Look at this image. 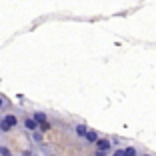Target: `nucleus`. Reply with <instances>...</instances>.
<instances>
[{
    "mask_svg": "<svg viewBox=\"0 0 156 156\" xmlns=\"http://www.w3.org/2000/svg\"><path fill=\"white\" fill-rule=\"evenodd\" d=\"M112 148H114V140L110 136H100L94 144V150H100V152H106V154H110Z\"/></svg>",
    "mask_w": 156,
    "mask_h": 156,
    "instance_id": "obj_1",
    "label": "nucleus"
},
{
    "mask_svg": "<svg viewBox=\"0 0 156 156\" xmlns=\"http://www.w3.org/2000/svg\"><path fill=\"white\" fill-rule=\"evenodd\" d=\"M0 118L4 120V122L8 124L12 130H14V128H20V118L16 116V112H4V114L0 116Z\"/></svg>",
    "mask_w": 156,
    "mask_h": 156,
    "instance_id": "obj_2",
    "label": "nucleus"
},
{
    "mask_svg": "<svg viewBox=\"0 0 156 156\" xmlns=\"http://www.w3.org/2000/svg\"><path fill=\"white\" fill-rule=\"evenodd\" d=\"M20 126H22V128L26 130L28 134H30V132H36V130H38V124L32 120V116H30V114H28V116H22V120H20Z\"/></svg>",
    "mask_w": 156,
    "mask_h": 156,
    "instance_id": "obj_3",
    "label": "nucleus"
},
{
    "mask_svg": "<svg viewBox=\"0 0 156 156\" xmlns=\"http://www.w3.org/2000/svg\"><path fill=\"white\" fill-rule=\"evenodd\" d=\"M100 136H102V134L98 132V130L88 128V130H86V134H84V142H86V144H90V146H94V144H96V140H98Z\"/></svg>",
    "mask_w": 156,
    "mask_h": 156,
    "instance_id": "obj_4",
    "label": "nucleus"
},
{
    "mask_svg": "<svg viewBox=\"0 0 156 156\" xmlns=\"http://www.w3.org/2000/svg\"><path fill=\"white\" fill-rule=\"evenodd\" d=\"M86 130H88V126H86V124H82V122H78V124H74V126H72V134L76 138H80V140H84Z\"/></svg>",
    "mask_w": 156,
    "mask_h": 156,
    "instance_id": "obj_5",
    "label": "nucleus"
},
{
    "mask_svg": "<svg viewBox=\"0 0 156 156\" xmlns=\"http://www.w3.org/2000/svg\"><path fill=\"white\" fill-rule=\"evenodd\" d=\"M30 116H32V120L38 124V126H40V124H44V122H48V114H46L44 110H36V112H32Z\"/></svg>",
    "mask_w": 156,
    "mask_h": 156,
    "instance_id": "obj_6",
    "label": "nucleus"
},
{
    "mask_svg": "<svg viewBox=\"0 0 156 156\" xmlns=\"http://www.w3.org/2000/svg\"><path fill=\"white\" fill-rule=\"evenodd\" d=\"M124 148V156H140V148L134 146V144H128V146H122Z\"/></svg>",
    "mask_w": 156,
    "mask_h": 156,
    "instance_id": "obj_7",
    "label": "nucleus"
},
{
    "mask_svg": "<svg viewBox=\"0 0 156 156\" xmlns=\"http://www.w3.org/2000/svg\"><path fill=\"white\" fill-rule=\"evenodd\" d=\"M8 108H10V100L4 96V94H0V112L8 110Z\"/></svg>",
    "mask_w": 156,
    "mask_h": 156,
    "instance_id": "obj_8",
    "label": "nucleus"
},
{
    "mask_svg": "<svg viewBox=\"0 0 156 156\" xmlns=\"http://www.w3.org/2000/svg\"><path fill=\"white\" fill-rule=\"evenodd\" d=\"M30 138H32V140H34L36 144H42V140H44V134L36 130V132H30Z\"/></svg>",
    "mask_w": 156,
    "mask_h": 156,
    "instance_id": "obj_9",
    "label": "nucleus"
},
{
    "mask_svg": "<svg viewBox=\"0 0 156 156\" xmlns=\"http://www.w3.org/2000/svg\"><path fill=\"white\" fill-rule=\"evenodd\" d=\"M8 132H12V128H10L8 124H6L4 120L0 118V134H8Z\"/></svg>",
    "mask_w": 156,
    "mask_h": 156,
    "instance_id": "obj_10",
    "label": "nucleus"
},
{
    "mask_svg": "<svg viewBox=\"0 0 156 156\" xmlns=\"http://www.w3.org/2000/svg\"><path fill=\"white\" fill-rule=\"evenodd\" d=\"M0 156H14L12 150H10L6 144H0Z\"/></svg>",
    "mask_w": 156,
    "mask_h": 156,
    "instance_id": "obj_11",
    "label": "nucleus"
},
{
    "mask_svg": "<svg viewBox=\"0 0 156 156\" xmlns=\"http://www.w3.org/2000/svg\"><path fill=\"white\" fill-rule=\"evenodd\" d=\"M110 156H124V148H122V146H118V148H112Z\"/></svg>",
    "mask_w": 156,
    "mask_h": 156,
    "instance_id": "obj_12",
    "label": "nucleus"
},
{
    "mask_svg": "<svg viewBox=\"0 0 156 156\" xmlns=\"http://www.w3.org/2000/svg\"><path fill=\"white\" fill-rule=\"evenodd\" d=\"M48 130H50V122H44V124H40V126H38V132H48Z\"/></svg>",
    "mask_w": 156,
    "mask_h": 156,
    "instance_id": "obj_13",
    "label": "nucleus"
},
{
    "mask_svg": "<svg viewBox=\"0 0 156 156\" xmlns=\"http://www.w3.org/2000/svg\"><path fill=\"white\" fill-rule=\"evenodd\" d=\"M34 154V150H32V148H30V150H24L22 152V154H20V156H32Z\"/></svg>",
    "mask_w": 156,
    "mask_h": 156,
    "instance_id": "obj_14",
    "label": "nucleus"
},
{
    "mask_svg": "<svg viewBox=\"0 0 156 156\" xmlns=\"http://www.w3.org/2000/svg\"><path fill=\"white\" fill-rule=\"evenodd\" d=\"M94 156H110V154H106V152H100V150H94Z\"/></svg>",
    "mask_w": 156,
    "mask_h": 156,
    "instance_id": "obj_15",
    "label": "nucleus"
},
{
    "mask_svg": "<svg viewBox=\"0 0 156 156\" xmlns=\"http://www.w3.org/2000/svg\"><path fill=\"white\" fill-rule=\"evenodd\" d=\"M140 156H156V154H152V152H140Z\"/></svg>",
    "mask_w": 156,
    "mask_h": 156,
    "instance_id": "obj_16",
    "label": "nucleus"
},
{
    "mask_svg": "<svg viewBox=\"0 0 156 156\" xmlns=\"http://www.w3.org/2000/svg\"><path fill=\"white\" fill-rule=\"evenodd\" d=\"M32 156H40V154H36V152H34V154H32Z\"/></svg>",
    "mask_w": 156,
    "mask_h": 156,
    "instance_id": "obj_17",
    "label": "nucleus"
}]
</instances>
